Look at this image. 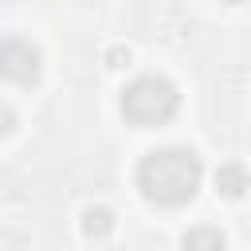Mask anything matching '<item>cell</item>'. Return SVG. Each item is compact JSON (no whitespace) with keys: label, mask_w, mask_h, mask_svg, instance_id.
I'll return each instance as SVG.
<instances>
[{"label":"cell","mask_w":251,"mask_h":251,"mask_svg":"<svg viewBox=\"0 0 251 251\" xmlns=\"http://www.w3.org/2000/svg\"><path fill=\"white\" fill-rule=\"evenodd\" d=\"M200 157L192 149H180V145H169V149H153L141 157L137 165V188L145 200L153 204H165V208H176L184 200L196 196L200 188Z\"/></svg>","instance_id":"cell-1"},{"label":"cell","mask_w":251,"mask_h":251,"mask_svg":"<svg viewBox=\"0 0 251 251\" xmlns=\"http://www.w3.org/2000/svg\"><path fill=\"white\" fill-rule=\"evenodd\" d=\"M176 86L161 75H141L122 90V114L129 126H161L176 114Z\"/></svg>","instance_id":"cell-2"},{"label":"cell","mask_w":251,"mask_h":251,"mask_svg":"<svg viewBox=\"0 0 251 251\" xmlns=\"http://www.w3.org/2000/svg\"><path fill=\"white\" fill-rule=\"evenodd\" d=\"M39 47L27 43V39H8L4 43V55H0V67H4V78L12 82H35L39 78Z\"/></svg>","instance_id":"cell-3"},{"label":"cell","mask_w":251,"mask_h":251,"mask_svg":"<svg viewBox=\"0 0 251 251\" xmlns=\"http://www.w3.org/2000/svg\"><path fill=\"white\" fill-rule=\"evenodd\" d=\"M216 192L227 196V200H239L247 192V173L239 165H220L216 169Z\"/></svg>","instance_id":"cell-4"},{"label":"cell","mask_w":251,"mask_h":251,"mask_svg":"<svg viewBox=\"0 0 251 251\" xmlns=\"http://www.w3.org/2000/svg\"><path fill=\"white\" fill-rule=\"evenodd\" d=\"M114 231V212L110 208H86L82 212V235L86 239H110Z\"/></svg>","instance_id":"cell-5"},{"label":"cell","mask_w":251,"mask_h":251,"mask_svg":"<svg viewBox=\"0 0 251 251\" xmlns=\"http://www.w3.org/2000/svg\"><path fill=\"white\" fill-rule=\"evenodd\" d=\"M224 231L220 227H192L188 235H184V247L188 251H200V247H212V251H224Z\"/></svg>","instance_id":"cell-6"},{"label":"cell","mask_w":251,"mask_h":251,"mask_svg":"<svg viewBox=\"0 0 251 251\" xmlns=\"http://www.w3.org/2000/svg\"><path fill=\"white\" fill-rule=\"evenodd\" d=\"M129 63V47H110L106 51V67H126Z\"/></svg>","instance_id":"cell-7"},{"label":"cell","mask_w":251,"mask_h":251,"mask_svg":"<svg viewBox=\"0 0 251 251\" xmlns=\"http://www.w3.org/2000/svg\"><path fill=\"white\" fill-rule=\"evenodd\" d=\"M227 4H243V0H227Z\"/></svg>","instance_id":"cell-8"}]
</instances>
